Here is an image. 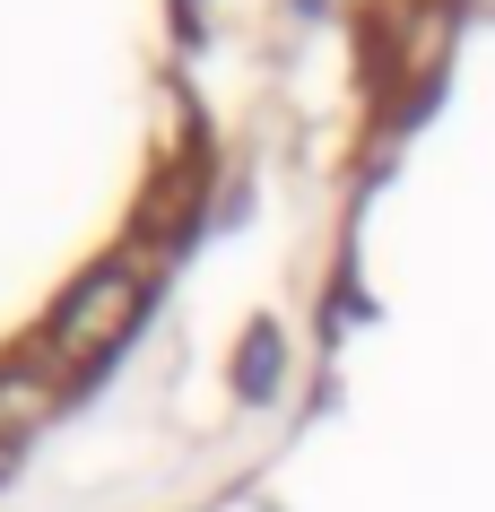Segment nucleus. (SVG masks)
<instances>
[{"instance_id":"1","label":"nucleus","mask_w":495,"mask_h":512,"mask_svg":"<svg viewBox=\"0 0 495 512\" xmlns=\"http://www.w3.org/2000/svg\"><path fill=\"white\" fill-rule=\"evenodd\" d=\"M131 322H139V270H131V261H113V270H96L79 296L61 304V322H53V365L70 374V365L113 356Z\"/></svg>"},{"instance_id":"2","label":"nucleus","mask_w":495,"mask_h":512,"mask_svg":"<svg viewBox=\"0 0 495 512\" xmlns=\"http://www.w3.org/2000/svg\"><path fill=\"white\" fill-rule=\"evenodd\" d=\"M61 374H35V365H18V374H0V443H18V434L53 408Z\"/></svg>"}]
</instances>
